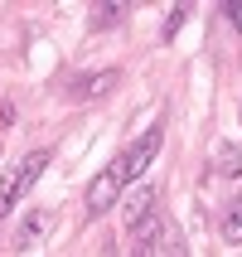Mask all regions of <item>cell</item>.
<instances>
[{
	"label": "cell",
	"mask_w": 242,
	"mask_h": 257,
	"mask_svg": "<svg viewBox=\"0 0 242 257\" xmlns=\"http://www.w3.org/2000/svg\"><path fill=\"white\" fill-rule=\"evenodd\" d=\"M44 228H49V214H39V209H34V214L25 218V228H20V238H15V243H20V247H29V243H34V238H39Z\"/></svg>",
	"instance_id": "ba28073f"
},
{
	"label": "cell",
	"mask_w": 242,
	"mask_h": 257,
	"mask_svg": "<svg viewBox=\"0 0 242 257\" xmlns=\"http://www.w3.org/2000/svg\"><path fill=\"white\" fill-rule=\"evenodd\" d=\"M160 252L165 257H189V247H184V238H179L174 223H160Z\"/></svg>",
	"instance_id": "8992f818"
},
{
	"label": "cell",
	"mask_w": 242,
	"mask_h": 257,
	"mask_svg": "<svg viewBox=\"0 0 242 257\" xmlns=\"http://www.w3.org/2000/svg\"><path fill=\"white\" fill-rule=\"evenodd\" d=\"M121 15H126V5H121V0H116V5H92V25L107 29V25H116Z\"/></svg>",
	"instance_id": "30bf717a"
},
{
	"label": "cell",
	"mask_w": 242,
	"mask_h": 257,
	"mask_svg": "<svg viewBox=\"0 0 242 257\" xmlns=\"http://www.w3.org/2000/svg\"><path fill=\"white\" fill-rule=\"evenodd\" d=\"M184 5H174V10H170V20H165V39H170V34H174V29H179V25H184Z\"/></svg>",
	"instance_id": "8fae6325"
},
{
	"label": "cell",
	"mask_w": 242,
	"mask_h": 257,
	"mask_svg": "<svg viewBox=\"0 0 242 257\" xmlns=\"http://www.w3.org/2000/svg\"><path fill=\"white\" fill-rule=\"evenodd\" d=\"M223 180H232V175H242V146H223L218 151V165H213Z\"/></svg>",
	"instance_id": "52a82bcc"
},
{
	"label": "cell",
	"mask_w": 242,
	"mask_h": 257,
	"mask_svg": "<svg viewBox=\"0 0 242 257\" xmlns=\"http://www.w3.org/2000/svg\"><path fill=\"white\" fill-rule=\"evenodd\" d=\"M116 78H121V73H116V68L87 73V78H78V83L68 87V97H73V102H92V97H107V92H112V87H116Z\"/></svg>",
	"instance_id": "3957f363"
},
{
	"label": "cell",
	"mask_w": 242,
	"mask_h": 257,
	"mask_svg": "<svg viewBox=\"0 0 242 257\" xmlns=\"http://www.w3.org/2000/svg\"><path fill=\"white\" fill-rule=\"evenodd\" d=\"M150 218H155V189H150V185H136V194L126 199V228L136 233V228H145Z\"/></svg>",
	"instance_id": "277c9868"
},
{
	"label": "cell",
	"mask_w": 242,
	"mask_h": 257,
	"mask_svg": "<svg viewBox=\"0 0 242 257\" xmlns=\"http://www.w3.org/2000/svg\"><path fill=\"white\" fill-rule=\"evenodd\" d=\"M223 238L228 243H242V199L228 204V218H223Z\"/></svg>",
	"instance_id": "9c48e42d"
},
{
	"label": "cell",
	"mask_w": 242,
	"mask_h": 257,
	"mask_svg": "<svg viewBox=\"0 0 242 257\" xmlns=\"http://www.w3.org/2000/svg\"><path fill=\"white\" fill-rule=\"evenodd\" d=\"M223 15H228V20H232V29L242 34V0H232V5H223Z\"/></svg>",
	"instance_id": "7c38bea8"
},
{
	"label": "cell",
	"mask_w": 242,
	"mask_h": 257,
	"mask_svg": "<svg viewBox=\"0 0 242 257\" xmlns=\"http://www.w3.org/2000/svg\"><path fill=\"white\" fill-rule=\"evenodd\" d=\"M160 146H165V136H160V126H150L136 146H126L121 156L107 165V170L87 185V214H107L121 194H126V185H136L141 180V170H150V160L160 156Z\"/></svg>",
	"instance_id": "6da1fadb"
},
{
	"label": "cell",
	"mask_w": 242,
	"mask_h": 257,
	"mask_svg": "<svg viewBox=\"0 0 242 257\" xmlns=\"http://www.w3.org/2000/svg\"><path fill=\"white\" fill-rule=\"evenodd\" d=\"M44 170H49V151H29V156L15 165V170L0 175V218H10V209L20 204V194H25V189L34 185Z\"/></svg>",
	"instance_id": "7a4b0ae2"
},
{
	"label": "cell",
	"mask_w": 242,
	"mask_h": 257,
	"mask_svg": "<svg viewBox=\"0 0 242 257\" xmlns=\"http://www.w3.org/2000/svg\"><path fill=\"white\" fill-rule=\"evenodd\" d=\"M155 252H160V218H150L145 228H136V243L126 257H155Z\"/></svg>",
	"instance_id": "5b68a950"
}]
</instances>
